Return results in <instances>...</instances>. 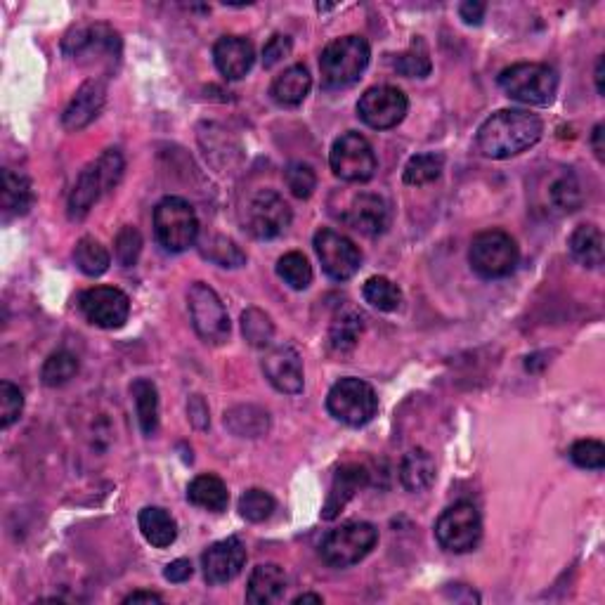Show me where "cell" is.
Listing matches in <instances>:
<instances>
[{"label": "cell", "instance_id": "obj_1", "mask_svg": "<svg viewBox=\"0 0 605 605\" xmlns=\"http://www.w3.org/2000/svg\"><path fill=\"white\" fill-rule=\"evenodd\" d=\"M542 133L539 116L525 109H499L478 128V149L487 159H511L537 145Z\"/></svg>", "mask_w": 605, "mask_h": 605}, {"label": "cell", "instance_id": "obj_2", "mask_svg": "<svg viewBox=\"0 0 605 605\" xmlns=\"http://www.w3.org/2000/svg\"><path fill=\"white\" fill-rule=\"evenodd\" d=\"M123 168H126V161H123V154L119 149H107V152L100 154V159L93 161L83 168L81 175H78L74 190L69 194V218L71 220H83L90 213L97 201L102 199V194H107L109 190H114L123 178Z\"/></svg>", "mask_w": 605, "mask_h": 605}, {"label": "cell", "instance_id": "obj_3", "mask_svg": "<svg viewBox=\"0 0 605 605\" xmlns=\"http://www.w3.org/2000/svg\"><path fill=\"white\" fill-rule=\"evenodd\" d=\"M369 57L372 50L362 36H343L331 41L320 57L322 88L341 90L353 86L369 67Z\"/></svg>", "mask_w": 605, "mask_h": 605}, {"label": "cell", "instance_id": "obj_4", "mask_svg": "<svg viewBox=\"0 0 605 605\" xmlns=\"http://www.w3.org/2000/svg\"><path fill=\"white\" fill-rule=\"evenodd\" d=\"M499 88L511 100L532 104V107H546L554 102L558 93V74L549 64L518 62L499 74Z\"/></svg>", "mask_w": 605, "mask_h": 605}, {"label": "cell", "instance_id": "obj_5", "mask_svg": "<svg viewBox=\"0 0 605 605\" xmlns=\"http://www.w3.org/2000/svg\"><path fill=\"white\" fill-rule=\"evenodd\" d=\"M154 234L168 253H182L199 237V218L190 201L166 197L154 208Z\"/></svg>", "mask_w": 605, "mask_h": 605}, {"label": "cell", "instance_id": "obj_6", "mask_svg": "<svg viewBox=\"0 0 605 605\" xmlns=\"http://www.w3.org/2000/svg\"><path fill=\"white\" fill-rule=\"evenodd\" d=\"M327 409L336 421L346 424L350 428H360L376 416L379 409V398H376L374 388L367 381L355 379H341L334 383L327 395Z\"/></svg>", "mask_w": 605, "mask_h": 605}, {"label": "cell", "instance_id": "obj_7", "mask_svg": "<svg viewBox=\"0 0 605 605\" xmlns=\"http://www.w3.org/2000/svg\"><path fill=\"white\" fill-rule=\"evenodd\" d=\"M379 542V530L372 523H346L331 530L320 546L322 561L331 568H350L372 554Z\"/></svg>", "mask_w": 605, "mask_h": 605}, {"label": "cell", "instance_id": "obj_8", "mask_svg": "<svg viewBox=\"0 0 605 605\" xmlns=\"http://www.w3.org/2000/svg\"><path fill=\"white\" fill-rule=\"evenodd\" d=\"M62 52L78 64H114L121 55V38L107 24H81L64 36Z\"/></svg>", "mask_w": 605, "mask_h": 605}, {"label": "cell", "instance_id": "obj_9", "mask_svg": "<svg viewBox=\"0 0 605 605\" xmlns=\"http://www.w3.org/2000/svg\"><path fill=\"white\" fill-rule=\"evenodd\" d=\"M471 268L485 279L509 277L518 265V246L504 230L480 232L468 251Z\"/></svg>", "mask_w": 605, "mask_h": 605}, {"label": "cell", "instance_id": "obj_10", "mask_svg": "<svg viewBox=\"0 0 605 605\" xmlns=\"http://www.w3.org/2000/svg\"><path fill=\"white\" fill-rule=\"evenodd\" d=\"M483 537V520L473 504L457 502L440 513L435 523V539L445 551L466 554L473 551Z\"/></svg>", "mask_w": 605, "mask_h": 605}, {"label": "cell", "instance_id": "obj_11", "mask_svg": "<svg viewBox=\"0 0 605 605\" xmlns=\"http://www.w3.org/2000/svg\"><path fill=\"white\" fill-rule=\"evenodd\" d=\"M187 305H190L192 327L199 338L211 346H220L230 336V315H227L223 301L211 286L204 282H194L187 294Z\"/></svg>", "mask_w": 605, "mask_h": 605}, {"label": "cell", "instance_id": "obj_12", "mask_svg": "<svg viewBox=\"0 0 605 605\" xmlns=\"http://www.w3.org/2000/svg\"><path fill=\"white\" fill-rule=\"evenodd\" d=\"M329 164L336 178L346 182H367L374 178L379 161H376L367 138H362L360 133H343L331 147Z\"/></svg>", "mask_w": 605, "mask_h": 605}, {"label": "cell", "instance_id": "obj_13", "mask_svg": "<svg viewBox=\"0 0 605 605\" xmlns=\"http://www.w3.org/2000/svg\"><path fill=\"white\" fill-rule=\"evenodd\" d=\"M317 258H320L322 270L334 279V282H346V279L355 277L362 265V253L357 249L355 242H350L346 234L336 230H320L312 239Z\"/></svg>", "mask_w": 605, "mask_h": 605}, {"label": "cell", "instance_id": "obj_14", "mask_svg": "<svg viewBox=\"0 0 605 605\" xmlns=\"http://www.w3.org/2000/svg\"><path fill=\"white\" fill-rule=\"evenodd\" d=\"M409 100L400 88L393 86H374L360 97L357 102V114L360 119L374 130L395 128L407 116Z\"/></svg>", "mask_w": 605, "mask_h": 605}, {"label": "cell", "instance_id": "obj_15", "mask_svg": "<svg viewBox=\"0 0 605 605\" xmlns=\"http://www.w3.org/2000/svg\"><path fill=\"white\" fill-rule=\"evenodd\" d=\"M291 206L275 190L253 194L246 208V227L256 239H275L291 225Z\"/></svg>", "mask_w": 605, "mask_h": 605}, {"label": "cell", "instance_id": "obj_16", "mask_svg": "<svg viewBox=\"0 0 605 605\" xmlns=\"http://www.w3.org/2000/svg\"><path fill=\"white\" fill-rule=\"evenodd\" d=\"M81 312L86 320L102 329H119L128 322L130 301L121 289L114 286H95L81 296Z\"/></svg>", "mask_w": 605, "mask_h": 605}, {"label": "cell", "instance_id": "obj_17", "mask_svg": "<svg viewBox=\"0 0 605 605\" xmlns=\"http://www.w3.org/2000/svg\"><path fill=\"white\" fill-rule=\"evenodd\" d=\"M246 565V546L239 537H227L211 544L201 556V568L208 584L218 587L237 580Z\"/></svg>", "mask_w": 605, "mask_h": 605}, {"label": "cell", "instance_id": "obj_18", "mask_svg": "<svg viewBox=\"0 0 605 605\" xmlns=\"http://www.w3.org/2000/svg\"><path fill=\"white\" fill-rule=\"evenodd\" d=\"M263 374L279 393L296 395L303 390V360L294 346H275L265 355Z\"/></svg>", "mask_w": 605, "mask_h": 605}, {"label": "cell", "instance_id": "obj_19", "mask_svg": "<svg viewBox=\"0 0 605 605\" xmlns=\"http://www.w3.org/2000/svg\"><path fill=\"white\" fill-rule=\"evenodd\" d=\"M104 100H107V83H104V78H90L71 97V102L62 114V126L71 130V133L90 126L100 116Z\"/></svg>", "mask_w": 605, "mask_h": 605}, {"label": "cell", "instance_id": "obj_20", "mask_svg": "<svg viewBox=\"0 0 605 605\" xmlns=\"http://www.w3.org/2000/svg\"><path fill=\"white\" fill-rule=\"evenodd\" d=\"M346 223L364 237H379L390 225V208L386 199L372 192L357 194L346 211Z\"/></svg>", "mask_w": 605, "mask_h": 605}, {"label": "cell", "instance_id": "obj_21", "mask_svg": "<svg viewBox=\"0 0 605 605\" xmlns=\"http://www.w3.org/2000/svg\"><path fill=\"white\" fill-rule=\"evenodd\" d=\"M213 60H216L220 74L230 81H239L253 69L256 50H253V43L242 36H223L213 48Z\"/></svg>", "mask_w": 605, "mask_h": 605}, {"label": "cell", "instance_id": "obj_22", "mask_svg": "<svg viewBox=\"0 0 605 605\" xmlns=\"http://www.w3.org/2000/svg\"><path fill=\"white\" fill-rule=\"evenodd\" d=\"M367 480H369V473L362 464H343L341 468H338L336 476H334V483H331L327 504H324L322 518L334 520L338 513L346 509L350 499H353L355 494L360 492L364 485H367Z\"/></svg>", "mask_w": 605, "mask_h": 605}, {"label": "cell", "instance_id": "obj_23", "mask_svg": "<svg viewBox=\"0 0 605 605\" xmlns=\"http://www.w3.org/2000/svg\"><path fill=\"white\" fill-rule=\"evenodd\" d=\"M286 572L277 563H263L251 572L246 601L253 605H272L284 598Z\"/></svg>", "mask_w": 605, "mask_h": 605}, {"label": "cell", "instance_id": "obj_24", "mask_svg": "<svg viewBox=\"0 0 605 605\" xmlns=\"http://www.w3.org/2000/svg\"><path fill=\"white\" fill-rule=\"evenodd\" d=\"M312 88V76L310 71L303 67V64H294V67L284 69L275 81H272L270 95L277 104H284V107H298L305 97L310 95Z\"/></svg>", "mask_w": 605, "mask_h": 605}, {"label": "cell", "instance_id": "obj_25", "mask_svg": "<svg viewBox=\"0 0 605 605\" xmlns=\"http://www.w3.org/2000/svg\"><path fill=\"white\" fill-rule=\"evenodd\" d=\"M400 483L407 492H424L435 483V459L424 447H414L400 464Z\"/></svg>", "mask_w": 605, "mask_h": 605}, {"label": "cell", "instance_id": "obj_26", "mask_svg": "<svg viewBox=\"0 0 605 605\" xmlns=\"http://www.w3.org/2000/svg\"><path fill=\"white\" fill-rule=\"evenodd\" d=\"M568 249L572 258L584 268H601L603 265V232L596 225H580L570 234Z\"/></svg>", "mask_w": 605, "mask_h": 605}, {"label": "cell", "instance_id": "obj_27", "mask_svg": "<svg viewBox=\"0 0 605 605\" xmlns=\"http://www.w3.org/2000/svg\"><path fill=\"white\" fill-rule=\"evenodd\" d=\"M140 530L145 539L156 549H168L175 539H178V525L171 513L166 509H159V506H147V509L140 511Z\"/></svg>", "mask_w": 605, "mask_h": 605}, {"label": "cell", "instance_id": "obj_28", "mask_svg": "<svg viewBox=\"0 0 605 605\" xmlns=\"http://www.w3.org/2000/svg\"><path fill=\"white\" fill-rule=\"evenodd\" d=\"M34 187L26 175L17 171H5L3 173V213L5 218H17L26 216L29 208L34 206Z\"/></svg>", "mask_w": 605, "mask_h": 605}, {"label": "cell", "instance_id": "obj_29", "mask_svg": "<svg viewBox=\"0 0 605 605\" xmlns=\"http://www.w3.org/2000/svg\"><path fill=\"white\" fill-rule=\"evenodd\" d=\"M225 426L237 438H260L270 431V414L263 407L239 405L225 412Z\"/></svg>", "mask_w": 605, "mask_h": 605}, {"label": "cell", "instance_id": "obj_30", "mask_svg": "<svg viewBox=\"0 0 605 605\" xmlns=\"http://www.w3.org/2000/svg\"><path fill=\"white\" fill-rule=\"evenodd\" d=\"M187 499L194 506H199V509L213 513L225 511L227 504H230V494H227L225 483L218 476H211V473L192 480L190 487H187Z\"/></svg>", "mask_w": 605, "mask_h": 605}, {"label": "cell", "instance_id": "obj_31", "mask_svg": "<svg viewBox=\"0 0 605 605\" xmlns=\"http://www.w3.org/2000/svg\"><path fill=\"white\" fill-rule=\"evenodd\" d=\"M364 331V317L355 308H343L336 312L329 329V343L336 353H348L357 346Z\"/></svg>", "mask_w": 605, "mask_h": 605}, {"label": "cell", "instance_id": "obj_32", "mask_svg": "<svg viewBox=\"0 0 605 605\" xmlns=\"http://www.w3.org/2000/svg\"><path fill=\"white\" fill-rule=\"evenodd\" d=\"M130 395L135 400V412H138L140 431L152 438L159 428V393L149 379H138L130 386Z\"/></svg>", "mask_w": 605, "mask_h": 605}, {"label": "cell", "instance_id": "obj_33", "mask_svg": "<svg viewBox=\"0 0 605 605\" xmlns=\"http://www.w3.org/2000/svg\"><path fill=\"white\" fill-rule=\"evenodd\" d=\"M201 256L220 265V268H242L246 265V253L239 249L237 242L223 234H208L201 242Z\"/></svg>", "mask_w": 605, "mask_h": 605}, {"label": "cell", "instance_id": "obj_34", "mask_svg": "<svg viewBox=\"0 0 605 605\" xmlns=\"http://www.w3.org/2000/svg\"><path fill=\"white\" fill-rule=\"evenodd\" d=\"M74 260H76V268L88 277H100L109 270V265H112L109 251L104 249L95 237H83L81 242L76 244Z\"/></svg>", "mask_w": 605, "mask_h": 605}, {"label": "cell", "instance_id": "obj_35", "mask_svg": "<svg viewBox=\"0 0 605 605\" xmlns=\"http://www.w3.org/2000/svg\"><path fill=\"white\" fill-rule=\"evenodd\" d=\"M442 171H445V154L440 152L416 154L405 166V182L414 187L431 185V182L440 178Z\"/></svg>", "mask_w": 605, "mask_h": 605}, {"label": "cell", "instance_id": "obj_36", "mask_svg": "<svg viewBox=\"0 0 605 605\" xmlns=\"http://www.w3.org/2000/svg\"><path fill=\"white\" fill-rule=\"evenodd\" d=\"M78 374V357L69 350H57L45 360L41 369V379L48 388H60Z\"/></svg>", "mask_w": 605, "mask_h": 605}, {"label": "cell", "instance_id": "obj_37", "mask_svg": "<svg viewBox=\"0 0 605 605\" xmlns=\"http://www.w3.org/2000/svg\"><path fill=\"white\" fill-rule=\"evenodd\" d=\"M364 301L369 305H374L376 310L383 312H395L400 310L402 305V291L398 289V284L390 282L388 277H372L367 279L362 289Z\"/></svg>", "mask_w": 605, "mask_h": 605}, {"label": "cell", "instance_id": "obj_38", "mask_svg": "<svg viewBox=\"0 0 605 605\" xmlns=\"http://www.w3.org/2000/svg\"><path fill=\"white\" fill-rule=\"evenodd\" d=\"M242 334L246 343L253 348H268L275 338V324H272L268 312L249 308L242 315Z\"/></svg>", "mask_w": 605, "mask_h": 605}, {"label": "cell", "instance_id": "obj_39", "mask_svg": "<svg viewBox=\"0 0 605 605\" xmlns=\"http://www.w3.org/2000/svg\"><path fill=\"white\" fill-rule=\"evenodd\" d=\"M277 275L284 279V284H289L291 289L296 291L308 289L312 284V268L308 258L298 251L284 253V256L277 260Z\"/></svg>", "mask_w": 605, "mask_h": 605}, {"label": "cell", "instance_id": "obj_40", "mask_svg": "<svg viewBox=\"0 0 605 605\" xmlns=\"http://www.w3.org/2000/svg\"><path fill=\"white\" fill-rule=\"evenodd\" d=\"M393 67H395V71H398V74L407 76V78H426L433 69L431 55H428L426 43L421 41V38H414L412 48L395 57Z\"/></svg>", "mask_w": 605, "mask_h": 605}, {"label": "cell", "instance_id": "obj_41", "mask_svg": "<svg viewBox=\"0 0 605 605\" xmlns=\"http://www.w3.org/2000/svg\"><path fill=\"white\" fill-rule=\"evenodd\" d=\"M549 197H551V204H554L558 211L572 213L582 206L584 192L580 180H577L575 175H563V178H558L554 185H551Z\"/></svg>", "mask_w": 605, "mask_h": 605}, {"label": "cell", "instance_id": "obj_42", "mask_svg": "<svg viewBox=\"0 0 605 605\" xmlns=\"http://www.w3.org/2000/svg\"><path fill=\"white\" fill-rule=\"evenodd\" d=\"M286 185L296 199H310L317 190V175L305 161H291L284 171Z\"/></svg>", "mask_w": 605, "mask_h": 605}, {"label": "cell", "instance_id": "obj_43", "mask_svg": "<svg viewBox=\"0 0 605 605\" xmlns=\"http://www.w3.org/2000/svg\"><path fill=\"white\" fill-rule=\"evenodd\" d=\"M275 506L277 504L275 499H272V494L265 490H249L239 499V513H242V518L249 520V523H263V520H268L272 511H275Z\"/></svg>", "mask_w": 605, "mask_h": 605}, {"label": "cell", "instance_id": "obj_44", "mask_svg": "<svg viewBox=\"0 0 605 605\" xmlns=\"http://www.w3.org/2000/svg\"><path fill=\"white\" fill-rule=\"evenodd\" d=\"M142 253V234L135 230L133 225L121 227V232L116 234L114 242V256L119 260L121 268H133L138 263Z\"/></svg>", "mask_w": 605, "mask_h": 605}, {"label": "cell", "instance_id": "obj_45", "mask_svg": "<svg viewBox=\"0 0 605 605\" xmlns=\"http://www.w3.org/2000/svg\"><path fill=\"white\" fill-rule=\"evenodd\" d=\"M572 464L587 468V471H601L605 466V447L598 440H580L570 450Z\"/></svg>", "mask_w": 605, "mask_h": 605}, {"label": "cell", "instance_id": "obj_46", "mask_svg": "<svg viewBox=\"0 0 605 605\" xmlns=\"http://www.w3.org/2000/svg\"><path fill=\"white\" fill-rule=\"evenodd\" d=\"M24 395L15 383L3 381L0 383V426L10 428L22 416Z\"/></svg>", "mask_w": 605, "mask_h": 605}, {"label": "cell", "instance_id": "obj_47", "mask_svg": "<svg viewBox=\"0 0 605 605\" xmlns=\"http://www.w3.org/2000/svg\"><path fill=\"white\" fill-rule=\"evenodd\" d=\"M291 52V38L289 36H284V34H275L270 38L268 43H265V48H263V64H265V69H270V67H275L277 62H282L286 55H289Z\"/></svg>", "mask_w": 605, "mask_h": 605}, {"label": "cell", "instance_id": "obj_48", "mask_svg": "<svg viewBox=\"0 0 605 605\" xmlns=\"http://www.w3.org/2000/svg\"><path fill=\"white\" fill-rule=\"evenodd\" d=\"M187 414H190L194 428H199V431L208 428V407L201 395H192L190 402H187Z\"/></svg>", "mask_w": 605, "mask_h": 605}, {"label": "cell", "instance_id": "obj_49", "mask_svg": "<svg viewBox=\"0 0 605 605\" xmlns=\"http://www.w3.org/2000/svg\"><path fill=\"white\" fill-rule=\"evenodd\" d=\"M192 572H194L192 563L187 561V558H178V561H173V563H168V565H166L164 577H166L168 582L180 584V582H187V580H190Z\"/></svg>", "mask_w": 605, "mask_h": 605}, {"label": "cell", "instance_id": "obj_50", "mask_svg": "<svg viewBox=\"0 0 605 605\" xmlns=\"http://www.w3.org/2000/svg\"><path fill=\"white\" fill-rule=\"evenodd\" d=\"M485 12H487L485 3H480V0H466V3H461L459 17L464 19L466 24L478 26L485 19Z\"/></svg>", "mask_w": 605, "mask_h": 605}, {"label": "cell", "instance_id": "obj_51", "mask_svg": "<svg viewBox=\"0 0 605 605\" xmlns=\"http://www.w3.org/2000/svg\"><path fill=\"white\" fill-rule=\"evenodd\" d=\"M164 598L159 594H154V591H133V594H128L123 598V603H161Z\"/></svg>", "mask_w": 605, "mask_h": 605}, {"label": "cell", "instance_id": "obj_52", "mask_svg": "<svg viewBox=\"0 0 605 605\" xmlns=\"http://www.w3.org/2000/svg\"><path fill=\"white\" fill-rule=\"evenodd\" d=\"M591 145H594V152L598 156V161L605 159V147H603V123H596L594 133H591Z\"/></svg>", "mask_w": 605, "mask_h": 605}, {"label": "cell", "instance_id": "obj_53", "mask_svg": "<svg viewBox=\"0 0 605 605\" xmlns=\"http://www.w3.org/2000/svg\"><path fill=\"white\" fill-rule=\"evenodd\" d=\"M596 90L598 93H605V86H603V57H598L596 62Z\"/></svg>", "mask_w": 605, "mask_h": 605}, {"label": "cell", "instance_id": "obj_54", "mask_svg": "<svg viewBox=\"0 0 605 605\" xmlns=\"http://www.w3.org/2000/svg\"><path fill=\"white\" fill-rule=\"evenodd\" d=\"M301 603H322V596L320 594H301L294 598V605H301Z\"/></svg>", "mask_w": 605, "mask_h": 605}]
</instances>
